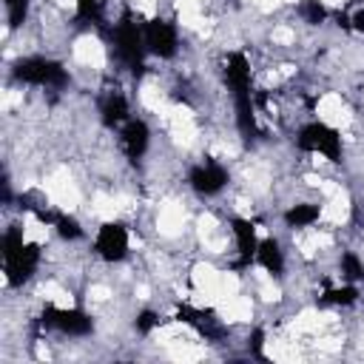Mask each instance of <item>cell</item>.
<instances>
[{"instance_id":"52a82bcc","label":"cell","mask_w":364,"mask_h":364,"mask_svg":"<svg viewBox=\"0 0 364 364\" xmlns=\"http://www.w3.org/2000/svg\"><path fill=\"white\" fill-rule=\"evenodd\" d=\"M256 264L270 273V276H279L284 270V250L279 247L276 239H259V247H256Z\"/></svg>"},{"instance_id":"ba28073f","label":"cell","mask_w":364,"mask_h":364,"mask_svg":"<svg viewBox=\"0 0 364 364\" xmlns=\"http://www.w3.org/2000/svg\"><path fill=\"white\" fill-rule=\"evenodd\" d=\"M100 114H102V125H105V128H119V125H125V122L131 119L128 100H125L119 91H111V94L105 97Z\"/></svg>"},{"instance_id":"5b68a950","label":"cell","mask_w":364,"mask_h":364,"mask_svg":"<svg viewBox=\"0 0 364 364\" xmlns=\"http://www.w3.org/2000/svg\"><path fill=\"white\" fill-rule=\"evenodd\" d=\"M119 142H122V151L128 154V159H139L148 151L151 128L145 125V119H128L119 131Z\"/></svg>"},{"instance_id":"6da1fadb","label":"cell","mask_w":364,"mask_h":364,"mask_svg":"<svg viewBox=\"0 0 364 364\" xmlns=\"http://www.w3.org/2000/svg\"><path fill=\"white\" fill-rule=\"evenodd\" d=\"M296 145L304 151V154H313V156H321L327 162H336L341 156V134L330 125V122H307L299 128V136H296Z\"/></svg>"},{"instance_id":"30bf717a","label":"cell","mask_w":364,"mask_h":364,"mask_svg":"<svg viewBox=\"0 0 364 364\" xmlns=\"http://www.w3.org/2000/svg\"><path fill=\"white\" fill-rule=\"evenodd\" d=\"M54 233H57L63 242H77V239L85 236V228L80 225L77 216H71V213H57V219H54Z\"/></svg>"},{"instance_id":"7a4b0ae2","label":"cell","mask_w":364,"mask_h":364,"mask_svg":"<svg viewBox=\"0 0 364 364\" xmlns=\"http://www.w3.org/2000/svg\"><path fill=\"white\" fill-rule=\"evenodd\" d=\"M128 250H131V233H128V228L122 222L108 219V222H102L97 228V233H94V253L105 264L122 262L128 256Z\"/></svg>"},{"instance_id":"8fae6325","label":"cell","mask_w":364,"mask_h":364,"mask_svg":"<svg viewBox=\"0 0 364 364\" xmlns=\"http://www.w3.org/2000/svg\"><path fill=\"white\" fill-rule=\"evenodd\" d=\"M327 3L324 0H301V17L307 26H321L327 20Z\"/></svg>"},{"instance_id":"8992f818","label":"cell","mask_w":364,"mask_h":364,"mask_svg":"<svg viewBox=\"0 0 364 364\" xmlns=\"http://www.w3.org/2000/svg\"><path fill=\"white\" fill-rule=\"evenodd\" d=\"M282 219L293 230H307V228H313L321 219V205H316V202H296V205H290L284 210Z\"/></svg>"},{"instance_id":"277c9868","label":"cell","mask_w":364,"mask_h":364,"mask_svg":"<svg viewBox=\"0 0 364 364\" xmlns=\"http://www.w3.org/2000/svg\"><path fill=\"white\" fill-rule=\"evenodd\" d=\"M188 182H191V188H193L199 196H216V193L228 185V171H225L219 162H205V165L191 168Z\"/></svg>"},{"instance_id":"7c38bea8","label":"cell","mask_w":364,"mask_h":364,"mask_svg":"<svg viewBox=\"0 0 364 364\" xmlns=\"http://www.w3.org/2000/svg\"><path fill=\"white\" fill-rule=\"evenodd\" d=\"M159 327H162V318H159L156 310H142V313L136 316V330H139L142 336H148V333H154V330H159Z\"/></svg>"},{"instance_id":"3957f363","label":"cell","mask_w":364,"mask_h":364,"mask_svg":"<svg viewBox=\"0 0 364 364\" xmlns=\"http://www.w3.org/2000/svg\"><path fill=\"white\" fill-rule=\"evenodd\" d=\"M142 34H145V48H148L151 54L162 57V60H168V57H173V54L179 51L176 26L168 23V20H162V17H151V20L145 23Z\"/></svg>"},{"instance_id":"9c48e42d","label":"cell","mask_w":364,"mask_h":364,"mask_svg":"<svg viewBox=\"0 0 364 364\" xmlns=\"http://www.w3.org/2000/svg\"><path fill=\"white\" fill-rule=\"evenodd\" d=\"M321 301L324 304H333V307H350V304L358 301V287H355V282H344V284L327 287L321 293Z\"/></svg>"},{"instance_id":"4fadbf2b","label":"cell","mask_w":364,"mask_h":364,"mask_svg":"<svg viewBox=\"0 0 364 364\" xmlns=\"http://www.w3.org/2000/svg\"><path fill=\"white\" fill-rule=\"evenodd\" d=\"M350 28H353L355 34H361V37H364V6H361V9H355V11L350 14Z\"/></svg>"}]
</instances>
